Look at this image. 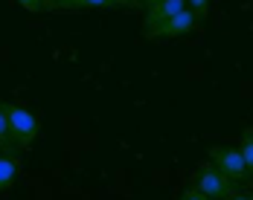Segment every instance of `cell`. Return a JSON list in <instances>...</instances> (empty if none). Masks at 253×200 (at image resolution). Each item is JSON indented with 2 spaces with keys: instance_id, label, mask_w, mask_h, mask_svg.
Segmentation results:
<instances>
[{
  "instance_id": "obj_13",
  "label": "cell",
  "mask_w": 253,
  "mask_h": 200,
  "mask_svg": "<svg viewBox=\"0 0 253 200\" xmlns=\"http://www.w3.org/2000/svg\"><path fill=\"white\" fill-rule=\"evenodd\" d=\"M224 200H253V195H248V192H242V189H236L233 195H227Z\"/></svg>"
},
{
  "instance_id": "obj_11",
  "label": "cell",
  "mask_w": 253,
  "mask_h": 200,
  "mask_svg": "<svg viewBox=\"0 0 253 200\" xmlns=\"http://www.w3.org/2000/svg\"><path fill=\"white\" fill-rule=\"evenodd\" d=\"M186 6H189L198 18H207V12H210V0H186Z\"/></svg>"
},
{
  "instance_id": "obj_4",
  "label": "cell",
  "mask_w": 253,
  "mask_h": 200,
  "mask_svg": "<svg viewBox=\"0 0 253 200\" xmlns=\"http://www.w3.org/2000/svg\"><path fill=\"white\" fill-rule=\"evenodd\" d=\"M198 15L186 6L183 12H177L175 18H169V21H163V24L157 26H146L143 29V38H149V41H157V38H180V35H189V32H195L198 29Z\"/></svg>"
},
{
  "instance_id": "obj_8",
  "label": "cell",
  "mask_w": 253,
  "mask_h": 200,
  "mask_svg": "<svg viewBox=\"0 0 253 200\" xmlns=\"http://www.w3.org/2000/svg\"><path fill=\"white\" fill-rule=\"evenodd\" d=\"M18 145L12 142V133H9V116H6V107L0 101V154H18Z\"/></svg>"
},
{
  "instance_id": "obj_10",
  "label": "cell",
  "mask_w": 253,
  "mask_h": 200,
  "mask_svg": "<svg viewBox=\"0 0 253 200\" xmlns=\"http://www.w3.org/2000/svg\"><path fill=\"white\" fill-rule=\"evenodd\" d=\"M177 200H212V198H207L198 186H192V183H189V186L180 192V198H177Z\"/></svg>"
},
{
  "instance_id": "obj_16",
  "label": "cell",
  "mask_w": 253,
  "mask_h": 200,
  "mask_svg": "<svg viewBox=\"0 0 253 200\" xmlns=\"http://www.w3.org/2000/svg\"><path fill=\"white\" fill-rule=\"evenodd\" d=\"M44 3H50V0H44Z\"/></svg>"
},
{
  "instance_id": "obj_3",
  "label": "cell",
  "mask_w": 253,
  "mask_h": 200,
  "mask_svg": "<svg viewBox=\"0 0 253 200\" xmlns=\"http://www.w3.org/2000/svg\"><path fill=\"white\" fill-rule=\"evenodd\" d=\"M207 157H210L233 183H248V180H251V171H248V166H245V157H242L239 145H210V148H207Z\"/></svg>"
},
{
  "instance_id": "obj_6",
  "label": "cell",
  "mask_w": 253,
  "mask_h": 200,
  "mask_svg": "<svg viewBox=\"0 0 253 200\" xmlns=\"http://www.w3.org/2000/svg\"><path fill=\"white\" fill-rule=\"evenodd\" d=\"M120 0H50L44 9H61V12H76V9H117Z\"/></svg>"
},
{
  "instance_id": "obj_14",
  "label": "cell",
  "mask_w": 253,
  "mask_h": 200,
  "mask_svg": "<svg viewBox=\"0 0 253 200\" xmlns=\"http://www.w3.org/2000/svg\"><path fill=\"white\" fill-rule=\"evenodd\" d=\"M120 6L123 9H137V6H143V0H120Z\"/></svg>"
},
{
  "instance_id": "obj_7",
  "label": "cell",
  "mask_w": 253,
  "mask_h": 200,
  "mask_svg": "<svg viewBox=\"0 0 253 200\" xmlns=\"http://www.w3.org/2000/svg\"><path fill=\"white\" fill-rule=\"evenodd\" d=\"M18 171H21V160H18V154H0V192H6V189L15 186Z\"/></svg>"
},
{
  "instance_id": "obj_2",
  "label": "cell",
  "mask_w": 253,
  "mask_h": 200,
  "mask_svg": "<svg viewBox=\"0 0 253 200\" xmlns=\"http://www.w3.org/2000/svg\"><path fill=\"white\" fill-rule=\"evenodd\" d=\"M6 107V116H9V133H12V142L18 148H29L35 139H38V131H41V122L32 110H26L21 104H9L3 101Z\"/></svg>"
},
{
  "instance_id": "obj_5",
  "label": "cell",
  "mask_w": 253,
  "mask_h": 200,
  "mask_svg": "<svg viewBox=\"0 0 253 200\" xmlns=\"http://www.w3.org/2000/svg\"><path fill=\"white\" fill-rule=\"evenodd\" d=\"M186 9V0H160V3H154L146 9V21H143V29L146 26H157L163 24V21H169V18H175L177 12H183Z\"/></svg>"
},
{
  "instance_id": "obj_12",
  "label": "cell",
  "mask_w": 253,
  "mask_h": 200,
  "mask_svg": "<svg viewBox=\"0 0 253 200\" xmlns=\"http://www.w3.org/2000/svg\"><path fill=\"white\" fill-rule=\"evenodd\" d=\"M21 6H24L26 12H41L44 9V0H18Z\"/></svg>"
},
{
  "instance_id": "obj_9",
  "label": "cell",
  "mask_w": 253,
  "mask_h": 200,
  "mask_svg": "<svg viewBox=\"0 0 253 200\" xmlns=\"http://www.w3.org/2000/svg\"><path fill=\"white\" fill-rule=\"evenodd\" d=\"M239 151H242V157H245V166H248V171H251V177H253V128H245V131H242Z\"/></svg>"
},
{
  "instance_id": "obj_1",
  "label": "cell",
  "mask_w": 253,
  "mask_h": 200,
  "mask_svg": "<svg viewBox=\"0 0 253 200\" xmlns=\"http://www.w3.org/2000/svg\"><path fill=\"white\" fill-rule=\"evenodd\" d=\"M192 186H198L207 198L212 200H224L227 195H233L236 189H239V183H233L212 160H204L201 166L195 168V174H192Z\"/></svg>"
},
{
  "instance_id": "obj_15",
  "label": "cell",
  "mask_w": 253,
  "mask_h": 200,
  "mask_svg": "<svg viewBox=\"0 0 253 200\" xmlns=\"http://www.w3.org/2000/svg\"><path fill=\"white\" fill-rule=\"evenodd\" d=\"M154 3H160V0H143V6L149 9V6H154Z\"/></svg>"
}]
</instances>
